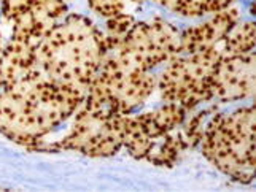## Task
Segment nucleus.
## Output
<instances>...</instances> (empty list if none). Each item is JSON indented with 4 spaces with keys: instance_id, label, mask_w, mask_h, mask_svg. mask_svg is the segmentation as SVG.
Instances as JSON below:
<instances>
[{
    "instance_id": "nucleus-1",
    "label": "nucleus",
    "mask_w": 256,
    "mask_h": 192,
    "mask_svg": "<svg viewBox=\"0 0 256 192\" xmlns=\"http://www.w3.org/2000/svg\"><path fill=\"white\" fill-rule=\"evenodd\" d=\"M84 92L52 83L35 65L0 92V134L28 151L40 153L48 135L72 119Z\"/></svg>"
},
{
    "instance_id": "nucleus-2",
    "label": "nucleus",
    "mask_w": 256,
    "mask_h": 192,
    "mask_svg": "<svg viewBox=\"0 0 256 192\" xmlns=\"http://www.w3.org/2000/svg\"><path fill=\"white\" fill-rule=\"evenodd\" d=\"M107 57L104 30L83 14H67L37 43V65L52 83L88 92Z\"/></svg>"
},
{
    "instance_id": "nucleus-3",
    "label": "nucleus",
    "mask_w": 256,
    "mask_h": 192,
    "mask_svg": "<svg viewBox=\"0 0 256 192\" xmlns=\"http://www.w3.org/2000/svg\"><path fill=\"white\" fill-rule=\"evenodd\" d=\"M200 153L216 170L239 185L248 186L256 177L254 107L210 116L199 143Z\"/></svg>"
},
{
    "instance_id": "nucleus-4",
    "label": "nucleus",
    "mask_w": 256,
    "mask_h": 192,
    "mask_svg": "<svg viewBox=\"0 0 256 192\" xmlns=\"http://www.w3.org/2000/svg\"><path fill=\"white\" fill-rule=\"evenodd\" d=\"M180 30L162 17L140 21L122 40L121 45L105 57L102 67L120 72H152L153 68L176 56Z\"/></svg>"
},
{
    "instance_id": "nucleus-5",
    "label": "nucleus",
    "mask_w": 256,
    "mask_h": 192,
    "mask_svg": "<svg viewBox=\"0 0 256 192\" xmlns=\"http://www.w3.org/2000/svg\"><path fill=\"white\" fill-rule=\"evenodd\" d=\"M223 57L218 45H215L169 59V64L156 81L161 100L178 103L186 111L210 102V81Z\"/></svg>"
},
{
    "instance_id": "nucleus-6",
    "label": "nucleus",
    "mask_w": 256,
    "mask_h": 192,
    "mask_svg": "<svg viewBox=\"0 0 256 192\" xmlns=\"http://www.w3.org/2000/svg\"><path fill=\"white\" fill-rule=\"evenodd\" d=\"M122 118L80 105L66 135L45 142L40 153L78 151L91 159L113 157L122 148Z\"/></svg>"
},
{
    "instance_id": "nucleus-7",
    "label": "nucleus",
    "mask_w": 256,
    "mask_h": 192,
    "mask_svg": "<svg viewBox=\"0 0 256 192\" xmlns=\"http://www.w3.org/2000/svg\"><path fill=\"white\" fill-rule=\"evenodd\" d=\"M158 76L152 72H120L102 67L88 87L83 107L113 116L132 115L156 89Z\"/></svg>"
},
{
    "instance_id": "nucleus-8",
    "label": "nucleus",
    "mask_w": 256,
    "mask_h": 192,
    "mask_svg": "<svg viewBox=\"0 0 256 192\" xmlns=\"http://www.w3.org/2000/svg\"><path fill=\"white\" fill-rule=\"evenodd\" d=\"M186 116L188 111L172 102H164L161 107L140 115H128L122 118V148L134 159L146 161L158 140L178 129Z\"/></svg>"
},
{
    "instance_id": "nucleus-9",
    "label": "nucleus",
    "mask_w": 256,
    "mask_h": 192,
    "mask_svg": "<svg viewBox=\"0 0 256 192\" xmlns=\"http://www.w3.org/2000/svg\"><path fill=\"white\" fill-rule=\"evenodd\" d=\"M254 52L223 57L210 81V102L232 103L254 95Z\"/></svg>"
},
{
    "instance_id": "nucleus-10",
    "label": "nucleus",
    "mask_w": 256,
    "mask_h": 192,
    "mask_svg": "<svg viewBox=\"0 0 256 192\" xmlns=\"http://www.w3.org/2000/svg\"><path fill=\"white\" fill-rule=\"evenodd\" d=\"M66 0H30L22 14L13 19L12 37L34 41L35 45L67 14Z\"/></svg>"
},
{
    "instance_id": "nucleus-11",
    "label": "nucleus",
    "mask_w": 256,
    "mask_h": 192,
    "mask_svg": "<svg viewBox=\"0 0 256 192\" xmlns=\"http://www.w3.org/2000/svg\"><path fill=\"white\" fill-rule=\"evenodd\" d=\"M239 21V8L229 6L223 11L214 13V16L207 21L180 30V45L176 54H188V52H196L215 46Z\"/></svg>"
},
{
    "instance_id": "nucleus-12",
    "label": "nucleus",
    "mask_w": 256,
    "mask_h": 192,
    "mask_svg": "<svg viewBox=\"0 0 256 192\" xmlns=\"http://www.w3.org/2000/svg\"><path fill=\"white\" fill-rule=\"evenodd\" d=\"M37 65V45L10 37L0 49V89L16 83Z\"/></svg>"
},
{
    "instance_id": "nucleus-13",
    "label": "nucleus",
    "mask_w": 256,
    "mask_h": 192,
    "mask_svg": "<svg viewBox=\"0 0 256 192\" xmlns=\"http://www.w3.org/2000/svg\"><path fill=\"white\" fill-rule=\"evenodd\" d=\"M154 3L184 17H202L232 6L236 0H153Z\"/></svg>"
},
{
    "instance_id": "nucleus-14",
    "label": "nucleus",
    "mask_w": 256,
    "mask_h": 192,
    "mask_svg": "<svg viewBox=\"0 0 256 192\" xmlns=\"http://www.w3.org/2000/svg\"><path fill=\"white\" fill-rule=\"evenodd\" d=\"M256 43V25L253 21L237 22L234 27L223 40H220L216 45L224 57L246 54L254 49Z\"/></svg>"
},
{
    "instance_id": "nucleus-15",
    "label": "nucleus",
    "mask_w": 256,
    "mask_h": 192,
    "mask_svg": "<svg viewBox=\"0 0 256 192\" xmlns=\"http://www.w3.org/2000/svg\"><path fill=\"white\" fill-rule=\"evenodd\" d=\"M183 150H188V146L182 132L176 135L169 132L158 140L146 161L150 164L160 165V167H174Z\"/></svg>"
},
{
    "instance_id": "nucleus-16",
    "label": "nucleus",
    "mask_w": 256,
    "mask_h": 192,
    "mask_svg": "<svg viewBox=\"0 0 256 192\" xmlns=\"http://www.w3.org/2000/svg\"><path fill=\"white\" fill-rule=\"evenodd\" d=\"M137 21L134 14L130 13H121L116 16L107 17V22H105V30H104V37H105V45H107V54L113 52L116 49L122 40L126 38V35L132 29Z\"/></svg>"
},
{
    "instance_id": "nucleus-17",
    "label": "nucleus",
    "mask_w": 256,
    "mask_h": 192,
    "mask_svg": "<svg viewBox=\"0 0 256 192\" xmlns=\"http://www.w3.org/2000/svg\"><path fill=\"white\" fill-rule=\"evenodd\" d=\"M216 107L215 105H212L208 108H204L198 111L196 115L191 116V118H186L183 121V130H182V135L184 138V142H186V146L188 148H198L200 140H202V135H204V130H206V126L210 119V116L216 113Z\"/></svg>"
},
{
    "instance_id": "nucleus-18",
    "label": "nucleus",
    "mask_w": 256,
    "mask_h": 192,
    "mask_svg": "<svg viewBox=\"0 0 256 192\" xmlns=\"http://www.w3.org/2000/svg\"><path fill=\"white\" fill-rule=\"evenodd\" d=\"M145 2L146 0H88V6L102 17H112L129 13V10L144 5Z\"/></svg>"
},
{
    "instance_id": "nucleus-19",
    "label": "nucleus",
    "mask_w": 256,
    "mask_h": 192,
    "mask_svg": "<svg viewBox=\"0 0 256 192\" xmlns=\"http://www.w3.org/2000/svg\"><path fill=\"white\" fill-rule=\"evenodd\" d=\"M29 3L30 0H0V14H2L4 21L12 22L28 10Z\"/></svg>"
},
{
    "instance_id": "nucleus-20",
    "label": "nucleus",
    "mask_w": 256,
    "mask_h": 192,
    "mask_svg": "<svg viewBox=\"0 0 256 192\" xmlns=\"http://www.w3.org/2000/svg\"><path fill=\"white\" fill-rule=\"evenodd\" d=\"M2 45H4V43H2V33H0V49H2Z\"/></svg>"
},
{
    "instance_id": "nucleus-21",
    "label": "nucleus",
    "mask_w": 256,
    "mask_h": 192,
    "mask_svg": "<svg viewBox=\"0 0 256 192\" xmlns=\"http://www.w3.org/2000/svg\"><path fill=\"white\" fill-rule=\"evenodd\" d=\"M0 191H8L6 188H2V186H0Z\"/></svg>"
}]
</instances>
